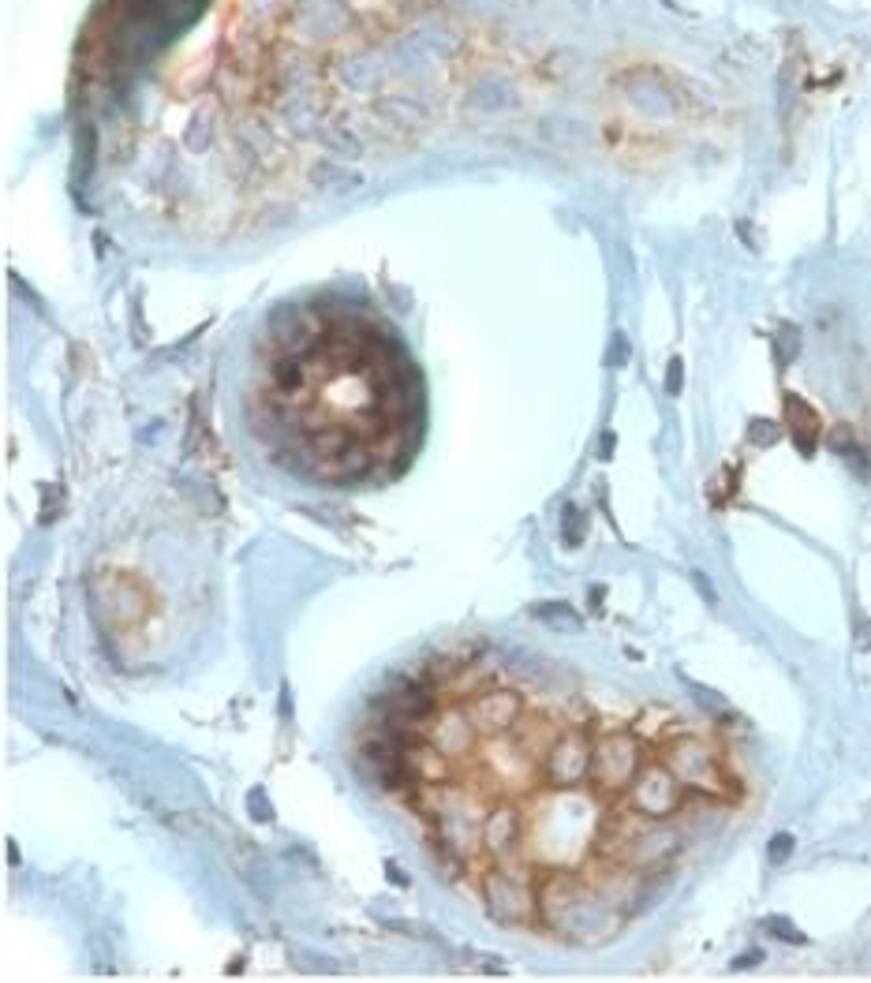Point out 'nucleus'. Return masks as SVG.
I'll return each mask as SVG.
<instances>
[{"instance_id":"nucleus-1","label":"nucleus","mask_w":871,"mask_h":983,"mask_svg":"<svg viewBox=\"0 0 871 983\" xmlns=\"http://www.w3.org/2000/svg\"><path fill=\"white\" fill-rule=\"evenodd\" d=\"M412 700L386 722L382 778L494 920L599 942L678 860L684 834L633 801L651 767L639 726L487 670L412 684Z\"/></svg>"},{"instance_id":"nucleus-3","label":"nucleus","mask_w":871,"mask_h":983,"mask_svg":"<svg viewBox=\"0 0 871 983\" xmlns=\"http://www.w3.org/2000/svg\"><path fill=\"white\" fill-rule=\"evenodd\" d=\"M793 852V834H778L771 841V860H785Z\"/></svg>"},{"instance_id":"nucleus-2","label":"nucleus","mask_w":871,"mask_h":983,"mask_svg":"<svg viewBox=\"0 0 871 983\" xmlns=\"http://www.w3.org/2000/svg\"><path fill=\"white\" fill-rule=\"evenodd\" d=\"M423 375L404 337L351 300L273 311L252 364V420L289 471L326 487L393 476L423 438Z\"/></svg>"},{"instance_id":"nucleus-4","label":"nucleus","mask_w":871,"mask_h":983,"mask_svg":"<svg viewBox=\"0 0 871 983\" xmlns=\"http://www.w3.org/2000/svg\"><path fill=\"white\" fill-rule=\"evenodd\" d=\"M767 927H771V931H774V935H782V939H790V942H804V939H801V935H796V931H793V927H790V920H771V924H767Z\"/></svg>"}]
</instances>
